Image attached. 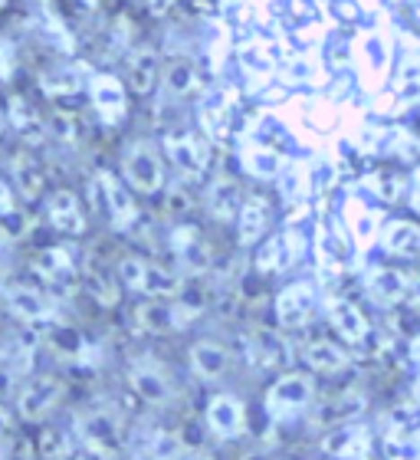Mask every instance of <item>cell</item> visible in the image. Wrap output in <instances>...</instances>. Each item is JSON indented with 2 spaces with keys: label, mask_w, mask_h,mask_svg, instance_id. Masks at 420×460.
Listing matches in <instances>:
<instances>
[{
  "label": "cell",
  "mask_w": 420,
  "mask_h": 460,
  "mask_svg": "<svg viewBox=\"0 0 420 460\" xmlns=\"http://www.w3.org/2000/svg\"><path fill=\"white\" fill-rule=\"evenodd\" d=\"M92 198L96 208L102 214L112 230H132V224L138 221V204L132 201V191L118 181V174L112 172H96L92 178Z\"/></svg>",
  "instance_id": "6da1fadb"
},
{
  "label": "cell",
  "mask_w": 420,
  "mask_h": 460,
  "mask_svg": "<svg viewBox=\"0 0 420 460\" xmlns=\"http://www.w3.org/2000/svg\"><path fill=\"white\" fill-rule=\"evenodd\" d=\"M76 428H79V441L86 444L96 457L112 460L125 451V424L109 408H92L89 414L79 418Z\"/></svg>",
  "instance_id": "7a4b0ae2"
},
{
  "label": "cell",
  "mask_w": 420,
  "mask_h": 460,
  "mask_svg": "<svg viewBox=\"0 0 420 460\" xmlns=\"http://www.w3.org/2000/svg\"><path fill=\"white\" fill-rule=\"evenodd\" d=\"M118 279H125V287L142 293L152 299H171L181 293V279L168 273L164 267L152 263L142 257H122L118 260Z\"/></svg>",
  "instance_id": "3957f363"
},
{
  "label": "cell",
  "mask_w": 420,
  "mask_h": 460,
  "mask_svg": "<svg viewBox=\"0 0 420 460\" xmlns=\"http://www.w3.org/2000/svg\"><path fill=\"white\" fill-rule=\"evenodd\" d=\"M33 273L43 279V287L53 296H73L83 287V270H79L76 257L66 247H43L33 257Z\"/></svg>",
  "instance_id": "277c9868"
},
{
  "label": "cell",
  "mask_w": 420,
  "mask_h": 460,
  "mask_svg": "<svg viewBox=\"0 0 420 460\" xmlns=\"http://www.w3.org/2000/svg\"><path fill=\"white\" fill-rule=\"evenodd\" d=\"M122 174L138 194H158L164 188V162L158 148L148 142L128 145L122 155Z\"/></svg>",
  "instance_id": "5b68a950"
},
{
  "label": "cell",
  "mask_w": 420,
  "mask_h": 460,
  "mask_svg": "<svg viewBox=\"0 0 420 460\" xmlns=\"http://www.w3.org/2000/svg\"><path fill=\"white\" fill-rule=\"evenodd\" d=\"M201 309L188 306L184 303H164V299H152V303H142L135 306L132 313V326L142 332V336H168V332H178L181 326L191 323V316H197Z\"/></svg>",
  "instance_id": "8992f818"
},
{
  "label": "cell",
  "mask_w": 420,
  "mask_h": 460,
  "mask_svg": "<svg viewBox=\"0 0 420 460\" xmlns=\"http://www.w3.org/2000/svg\"><path fill=\"white\" fill-rule=\"evenodd\" d=\"M312 398H315L312 378L302 372H289L267 392V411L269 418H293V414L306 411L309 404H312Z\"/></svg>",
  "instance_id": "52a82bcc"
},
{
  "label": "cell",
  "mask_w": 420,
  "mask_h": 460,
  "mask_svg": "<svg viewBox=\"0 0 420 460\" xmlns=\"http://www.w3.org/2000/svg\"><path fill=\"white\" fill-rule=\"evenodd\" d=\"M164 152L171 158V164L178 172L188 178V181H197L204 178L210 168V145L204 142L201 135L194 132H174V135H164Z\"/></svg>",
  "instance_id": "ba28073f"
},
{
  "label": "cell",
  "mask_w": 420,
  "mask_h": 460,
  "mask_svg": "<svg viewBox=\"0 0 420 460\" xmlns=\"http://www.w3.org/2000/svg\"><path fill=\"white\" fill-rule=\"evenodd\" d=\"M89 96H92V109H96L99 122L115 128L125 122L128 115V89L122 86V79L112 73H99L89 83Z\"/></svg>",
  "instance_id": "9c48e42d"
},
{
  "label": "cell",
  "mask_w": 420,
  "mask_h": 460,
  "mask_svg": "<svg viewBox=\"0 0 420 460\" xmlns=\"http://www.w3.org/2000/svg\"><path fill=\"white\" fill-rule=\"evenodd\" d=\"M63 398V382L53 375H39V378H23V388L17 394V411L23 421H43Z\"/></svg>",
  "instance_id": "30bf717a"
},
{
  "label": "cell",
  "mask_w": 420,
  "mask_h": 460,
  "mask_svg": "<svg viewBox=\"0 0 420 460\" xmlns=\"http://www.w3.org/2000/svg\"><path fill=\"white\" fill-rule=\"evenodd\" d=\"M128 385H132V392L148 404H168L174 394L171 378H168V372L154 362L152 355H142V358H135V362L128 365Z\"/></svg>",
  "instance_id": "8fae6325"
},
{
  "label": "cell",
  "mask_w": 420,
  "mask_h": 460,
  "mask_svg": "<svg viewBox=\"0 0 420 460\" xmlns=\"http://www.w3.org/2000/svg\"><path fill=\"white\" fill-rule=\"evenodd\" d=\"M171 250H174V257H178V263H181V270L184 273H191V277L207 273L210 263H214V250H210L204 230L194 227V224H181V227H174Z\"/></svg>",
  "instance_id": "7c38bea8"
},
{
  "label": "cell",
  "mask_w": 420,
  "mask_h": 460,
  "mask_svg": "<svg viewBox=\"0 0 420 460\" xmlns=\"http://www.w3.org/2000/svg\"><path fill=\"white\" fill-rule=\"evenodd\" d=\"M207 428L220 441H237L247 431V404L233 394H217L207 404Z\"/></svg>",
  "instance_id": "4fadbf2b"
},
{
  "label": "cell",
  "mask_w": 420,
  "mask_h": 460,
  "mask_svg": "<svg viewBox=\"0 0 420 460\" xmlns=\"http://www.w3.org/2000/svg\"><path fill=\"white\" fill-rule=\"evenodd\" d=\"M315 316V293L306 283H293L276 296V319L279 326L289 329V332H299L306 329Z\"/></svg>",
  "instance_id": "5bb4252c"
},
{
  "label": "cell",
  "mask_w": 420,
  "mask_h": 460,
  "mask_svg": "<svg viewBox=\"0 0 420 460\" xmlns=\"http://www.w3.org/2000/svg\"><path fill=\"white\" fill-rule=\"evenodd\" d=\"M49 349L57 355L59 362L73 365V368H92L99 362V349L96 342H89L86 332L69 326H57L49 332Z\"/></svg>",
  "instance_id": "9a60e30c"
},
{
  "label": "cell",
  "mask_w": 420,
  "mask_h": 460,
  "mask_svg": "<svg viewBox=\"0 0 420 460\" xmlns=\"http://www.w3.org/2000/svg\"><path fill=\"white\" fill-rule=\"evenodd\" d=\"M7 125L27 148H39L49 138V122H43L37 109L30 106L23 96H17V93H10L7 99Z\"/></svg>",
  "instance_id": "2e32d148"
},
{
  "label": "cell",
  "mask_w": 420,
  "mask_h": 460,
  "mask_svg": "<svg viewBox=\"0 0 420 460\" xmlns=\"http://www.w3.org/2000/svg\"><path fill=\"white\" fill-rule=\"evenodd\" d=\"M4 296H7L10 313H13L17 319H23L27 326H33V323H49V319L57 316L53 299L43 296V293H39V289H33V287H17V283H7Z\"/></svg>",
  "instance_id": "e0dca14e"
},
{
  "label": "cell",
  "mask_w": 420,
  "mask_h": 460,
  "mask_svg": "<svg viewBox=\"0 0 420 460\" xmlns=\"http://www.w3.org/2000/svg\"><path fill=\"white\" fill-rule=\"evenodd\" d=\"M47 221L63 237H83L86 234V214L79 208V198L73 191H57L47 198Z\"/></svg>",
  "instance_id": "ac0fdd59"
},
{
  "label": "cell",
  "mask_w": 420,
  "mask_h": 460,
  "mask_svg": "<svg viewBox=\"0 0 420 460\" xmlns=\"http://www.w3.org/2000/svg\"><path fill=\"white\" fill-rule=\"evenodd\" d=\"M39 336L33 329H13L4 342V372H7V382H17V378H27L30 368H33V355H37Z\"/></svg>",
  "instance_id": "d6986e66"
},
{
  "label": "cell",
  "mask_w": 420,
  "mask_h": 460,
  "mask_svg": "<svg viewBox=\"0 0 420 460\" xmlns=\"http://www.w3.org/2000/svg\"><path fill=\"white\" fill-rule=\"evenodd\" d=\"M328 323H332V329L345 342L352 345H362L368 339V332H372L368 319L362 316V309L354 306V303H348V299H332L328 303Z\"/></svg>",
  "instance_id": "ffe728a7"
},
{
  "label": "cell",
  "mask_w": 420,
  "mask_h": 460,
  "mask_svg": "<svg viewBox=\"0 0 420 460\" xmlns=\"http://www.w3.org/2000/svg\"><path fill=\"white\" fill-rule=\"evenodd\" d=\"M243 355H247L249 365H259V368H273V365L286 362V342L269 332V329H257L243 339Z\"/></svg>",
  "instance_id": "44dd1931"
},
{
  "label": "cell",
  "mask_w": 420,
  "mask_h": 460,
  "mask_svg": "<svg viewBox=\"0 0 420 460\" xmlns=\"http://www.w3.org/2000/svg\"><path fill=\"white\" fill-rule=\"evenodd\" d=\"M10 181H13V188H17L23 198H39V194H43L47 178H43V168L37 164V158L27 152V145H23L20 152L10 155Z\"/></svg>",
  "instance_id": "7402d4cb"
},
{
  "label": "cell",
  "mask_w": 420,
  "mask_h": 460,
  "mask_svg": "<svg viewBox=\"0 0 420 460\" xmlns=\"http://www.w3.org/2000/svg\"><path fill=\"white\" fill-rule=\"evenodd\" d=\"M128 89H132L135 96H152V89L158 86V53L152 47H142L135 49L132 57H128Z\"/></svg>",
  "instance_id": "603a6c76"
},
{
  "label": "cell",
  "mask_w": 420,
  "mask_h": 460,
  "mask_svg": "<svg viewBox=\"0 0 420 460\" xmlns=\"http://www.w3.org/2000/svg\"><path fill=\"white\" fill-rule=\"evenodd\" d=\"M240 208H243V201H240V188L233 178H217V181L207 188V211L214 221H220V224L237 221Z\"/></svg>",
  "instance_id": "cb8c5ba5"
},
{
  "label": "cell",
  "mask_w": 420,
  "mask_h": 460,
  "mask_svg": "<svg viewBox=\"0 0 420 460\" xmlns=\"http://www.w3.org/2000/svg\"><path fill=\"white\" fill-rule=\"evenodd\" d=\"M83 289L96 299V306H102V309L118 306V287H115V279L109 277V270H105L96 257H89L86 263H83Z\"/></svg>",
  "instance_id": "d4e9b609"
},
{
  "label": "cell",
  "mask_w": 420,
  "mask_h": 460,
  "mask_svg": "<svg viewBox=\"0 0 420 460\" xmlns=\"http://www.w3.org/2000/svg\"><path fill=\"white\" fill-rule=\"evenodd\" d=\"M269 227V208L263 198H247L243 201V208H240V217H237V240L243 243V247H249V243H257V240H263V234H267Z\"/></svg>",
  "instance_id": "484cf974"
},
{
  "label": "cell",
  "mask_w": 420,
  "mask_h": 460,
  "mask_svg": "<svg viewBox=\"0 0 420 460\" xmlns=\"http://www.w3.org/2000/svg\"><path fill=\"white\" fill-rule=\"evenodd\" d=\"M302 358H306L309 368H315V372H322V375L342 372L345 365H348V355L335 342H328V339H312V342H306Z\"/></svg>",
  "instance_id": "4316f807"
},
{
  "label": "cell",
  "mask_w": 420,
  "mask_h": 460,
  "mask_svg": "<svg viewBox=\"0 0 420 460\" xmlns=\"http://www.w3.org/2000/svg\"><path fill=\"white\" fill-rule=\"evenodd\" d=\"M381 243L391 257H414L420 250V224L414 221H391L384 227Z\"/></svg>",
  "instance_id": "83f0119b"
},
{
  "label": "cell",
  "mask_w": 420,
  "mask_h": 460,
  "mask_svg": "<svg viewBox=\"0 0 420 460\" xmlns=\"http://www.w3.org/2000/svg\"><path fill=\"white\" fill-rule=\"evenodd\" d=\"M164 89L171 93L174 99H188L201 89V73L194 66L191 59H174L164 69Z\"/></svg>",
  "instance_id": "f1b7e54d"
},
{
  "label": "cell",
  "mask_w": 420,
  "mask_h": 460,
  "mask_svg": "<svg viewBox=\"0 0 420 460\" xmlns=\"http://www.w3.org/2000/svg\"><path fill=\"white\" fill-rule=\"evenodd\" d=\"M83 69V66H79ZM76 66H57V69H47L43 76H39V89H43V96L49 99H69L76 96L79 89H83V73Z\"/></svg>",
  "instance_id": "f546056e"
},
{
  "label": "cell",
  "mask_w": 420,
  "mask_h": 460,
  "mask_svg": "<svg viewBox=\"0 0 420 460\" xmlns=\"http://www.w3.org/2000/svg\"><path fill=\"white\" fill-rule=\"evenodd\" d=\"M30 227H33V217H30L27 204H17L13 198V181L4 184V237L13 243V240L27 237Z\"/></svg>",
  "instance_id": "4dcf8cb0"
},
{
  "label": "cell",
  "mask_w": 420,
  "mask_h": 460,
  "mask_svg": "<svg viewBox=\"0 0 420 460\" xmlns=\"http://www.w3.org/2000/svg\"><path fill=\"white\" fill-rule=\"evenodd\" d=\"M191 365H194V372L210 382V378H220V375L227 372L230 355H227V349L217 342H197L191 349Z\"/></svg>",
  "instance_id": "1f68e13d"
},
{
  "label": "cell",
  "mask_w": 420,
  "mask_h": 460,
  "mask_svg": "<svg viewBox=\"0 0 420 460\" xmlns=\"http://www.w3.org/2000/svg\"><path fill=\"white\" fill-rule=\"evenodd\" d=\"M49 135L63 145H79L83 135H86V122H83V115L76 109L57 106L53 115H49Z\"/></svg>",
  "instance_id": "d6a6232c"
},
{
  "label": "cell",
  "mask_w": 420,
  "mask_h": 460,
  "mask_svg": "<svg viewBox=\"0 0 420 460\" xmlns=\"http://www.w3.org/2000/svg\"><path fill=\"white\" fill-rule=\"evenodd\" d=\"M368 293H372L378 303H384V306H394V303L407 299V293H411V283H407V277H404V273H398V270H381V273L372 279Z\"/></svg>",
  "instance_id": "836d02e7"
},
{
  "label": "cell",
  "mask_w": 420,
  "mask_h": 460,
  "mask_svg": "<svg viewBox=\"0 0 420 460\" xmlns=\"http://www.w3.org/2000/svg\"><path fill=\"white\" fill-rule=\"evenodd\" d=\"M322 447L332 457H358V454L368 451V431H362V428H342V431L328 434Z\"/></svg>",
  "instance_id": "e575fe53"
},
{
  "label": "cell",
  "mask_w": 420,
  "mask_h": 460,
  "mask_svg": "<svg viewBox=\"0 0 420 460\" xmlns=\"http://www.w3.org/2000/svg\"><path fill=\"white\" fill-rule=\"evenodd\" d=\"M181 451L184 447L174 434H154L152 441L135 454V460H181Z\"/></svg>",
  "instance_id": "d590c367"
},
{
  "label": "cell",
  "mask_w": 420,
  "mask_h": 460,
  "mask_svg": "<svg viewBox=\"0 0 420 460\" xmlns=\"http://www.w3.org/2000/svg\"><path fill=\"white\" fill-rule=\"evenodd\" d=\"M374 188H378V194H381L384 201H398L404 194V174L384 168V172L374 174Z\"/></svg>",
  "instance_id": "8d00e7d4"
},
{
  "label": "cell",
  "mask_w": 420,
  "mask_h": 460,
  "mask_svg": "<svg viewBox=\"0 0 420 460\" xmlns=\"http://www.w3.org/2000/svg\"><path fill=\"white\" fill-rule=\"evenodd\" d=\"M69 454V444L66 438L59 431H43L39 434V457H47V460H63Z\"/></svg>",
  "instance_id": "74e56055"
},
{
  "label": "cell",
  "mask_w": 420,
  "mask_h": 460,
  "mask_svg": "<svg viewBox=\"0 0 420 460\" xmlns=\"http://www.w3.org/2000/svg\"><path fill=\"white\" fill-rule=\"evenodd\" d=\"M247 164H249V172L257 174V178H273V174H276V168H279V158H276V155H249Z\"/></svg>",
  "instance_id": "f35d334b"
},
{
  "label": "cell",
  "mask_w": 420,
  "mask_h": 460,
  "mask_svg": "<svg viewBox=\"0 0 420 460\" xmlns=\"http://www.w3.org/2000/svg\"><path fill=\"white\" fill-rule=\"evenodd\" d=\"M257 267H259V273H273V270L279 267V240H269L267 247L259 250Z\"/></svg>",
  "instance_id": "ab89813d"
},
{
  "label": "cell",
  "mask_w": 420,
  "mask_h": 460,
  "mask_svg": "<svg viewBox=\"0 0 420 460\" xmlns=\"http://www.w3.org/2000/svg\"><path fill=\"white\" fill-rule=\"evenodd\" d=\"M168 211L171 214L191 211V194L184 191V188H174V191L168 194Z\"/></svg>",
  "instance_id": "60d3db41"
},
{
  "label": "cell",
  "mask_w": 420,
  "mask_h": 460,
  "mask_svg": "<svg viewBox=\"0 0 420 460\" xmlns=\"http://www.w3.org/2000/svg\"><path fill=\"white\" fill-rule=\"evenodd\" d=\"M79 10H86V13H96L99 7H102V0H76Z\"/></svg>",
  "instance_id": "b9f144b4"
},
{
  "label": "cell",
  "mask_w": 420,
  "mask_h": 460,
  "mask_svg": "<svg viewBox=\"0 0 420 460\" xmlns=\"http://www.w3.org/2000/svg\"><path fill=\"white\" fill-rule=\"evenodd\" d=\"M171 4H174V0H148V7H152L154 13H164V10L171 7Z\"/></svg>",
  "instance_id": "7bdbcfd3"
},
{
  "label": "cell",
  "mask_w": 420,
  "mask_h": 460,
  "mask_svg": "<svg viewBox=\"0 0 420 460\" xmlns=\"http://www.w3.org/2000/svg\"><path fill=\"white\" fill-rule=\"evenodd\" d=\"M414 208L420 211V174H417V184H414Z\"/></svg>",
  "instance_id": "ee69618b"
},
{
  "label": "cell",
  "mask_w": 420,
  "mask_h": 460,
  "mask_svg": "<svg viewBox=\"0 0 420 460\" xmlns=\"http://www.w3.org/2000/svg\"><path fill=\"white\" fill-rule=\"evenodd\" d=\"M188 460H214L210 454H194V457H188Z\"/></svg>",
  "instance_id": "f6af8a7d"
}]
</instances>
